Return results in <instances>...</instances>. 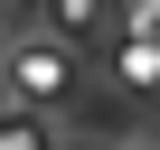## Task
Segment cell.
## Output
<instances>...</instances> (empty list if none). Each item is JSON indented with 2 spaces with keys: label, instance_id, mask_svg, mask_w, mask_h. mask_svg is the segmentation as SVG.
Listing matches in <instances>:
<instances>
[{
  "label": "cell",
  "instance_id": "cell-1",
  "mask_svg": "<svg viewBox=\"0 0 160 150\" xmlns=\"http://www.w3.org/2000/svg\"><path fill=\"white\" fill-rule=\"evenodd\" d=\"M19 85H28V94H57V85H66V56H57V47H28V56H19Z\"/></svg>",
  "mask_w": 160,
  "mask_h": 150
}]
</instances>
